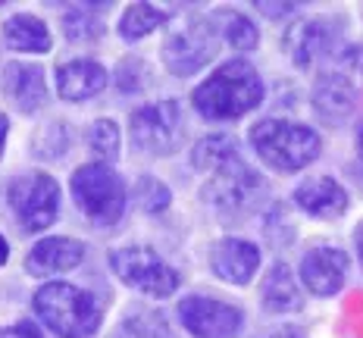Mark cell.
<instances>
[{
    "mask_svg": "<svg viewBox=\"0 0 363 338\" xmlns=\"http://www.w3.org/2000/svg\"><path fill=\"white\" fill-rule=\"evenodd\" d=\"M251 145L267 167L279 172H298L320 157V135L289 119H260L251 129Z\"/></svg>",
    "mask_w": 363,
    "mask_h": 338,
    "instance_id": "cell-2",
    "label": "cell"
},
{
    "mask_svg": "<svg viewBox=\"0 0 363 338\" xmlns=\"http://www.w3.org/2000/svg\"><path fill=\"white\" fill-rule=\"evenodd\" d=\"M213 22L219 26V35H223L235 50H254L257 44H260L257 26L245 16V13H238V10H216Z\"/></svg>",
    "mask_w": 363,
    "mask_h": 338,
    "instance_id": "cell-22",
    "label": "cell"
},
{
    "mask_svg": "<svg viewBox=\"0 0 363 338\" xmlns=\"http://www.w3.org/2000/svg\"><path fill=\"white\" fill-rule=\"evenodd\" d=\"M6 257H10V247H6V238L0 235V266L6 263Z\"/></svg>",
    "mask_w": 363,
    "mask_h": 338,
    "instance_id": "cell-32",
    "label": "cell"
},
{
    "mask_svg": "<svg viewBox=\"0 0 363 338\" xmlns=\"http://www.w3.org/2000/svg\"><path fill=\"white\" fill-rule=\"evenodd\" d=\"M347 266H351V260H347L345 251H338V247H316V251H310L301 260V282L313 295L332 298L342 291V285L347 279Z\"/></svg>",
    "mask_w": 363,
    "mask_h": 338,
    "instance_id": "cell-12",
    "label": "cell"
},
{
    "mask_svg": "<svg viewBox=\"0 0 363 338\" xmlns=\"http://www.w3.org/2000/svg\"><path fill=\"white\" fill-rule=\"evenodd\" d=\"M335 44H338V28L332 19H320V16L298 19L285 32V54L301 69L313 66L316 60L332 57L335 54Z\"/></svg>",
    "mask_w": 363,
    "mask_h": 338,
    "instance_id": "cell-10",
    "label": "cell"
},
{
    "mask_svg": "<svg viewBox=\"0 0 363 338\" xmlns=\"http://www.w3.org/2000/svg\"><path fill=\"white\" fill-rule=\"evenodd\" d=\"M179 320L194 338H235L241 332V322H245L238 307L225 304V300L201 298V295L182 300Z\"/></svg>",
    "mask_w": 363,
    "mask_h": 338,
    "instance_id": "cell-9",
    "label": "cell"
},
{
    "mask_svg": "<svg viewBox=\"0 0 363 338\" xmlns=\"http://www.w3.org/2000/svg\"><path fill=\"white\" fill-rule=\"evenodd\" d=\"M0 338H44L41 329H35L32 322H16V326L0 329Z\"/></svg>",
    "mask_w": 363,
    "mask_h": 338,
    "instance_id": "cell-28",
    "label": "cell"
},
{
    "mask_svg": "<svg viewBox=\"0 0 363 338\" xmlns=\"http://www.w3.org/2000/svg\"><path fill=\"white\" fill-rule=\"evenodd\" d=\"M232 160H238V145L229 135H207V138L198 141V147L191 154L194 169H201V172H216Z\"/></svg>",
    "mask_w": 363,
    "mask_h": 338,
    "instance_id": "cell-21",
    "label": "cell"
},
{
    "mask_svg": "<svg viewBox=\"0 0 363 338\" xmlns=\"http://www.w3.org/2000/svg\"><path fill=\"white\" fill-rule=\"evenodd\" d=\"M166 19H169V13H166V10H157V6H150V4H132L123 13L119 35H123L125 41H138V38L150 35L154 28H160Z\"/></svg>",
    "mask_w": 363,
    "mask_h": 338,
    "instance_id": "cell-23",
    "label": "cell"
},
{
    "mask_svg": "<svg viewBox=\"0 0 363 338\" xmlns=\"http://www.w3.org/2000/svg\"><path fill=\"white\" fill-rule=\"evenodd\" d=\"M6 132H10V119L0 113V157H4V147H6Z\"/></svg>",
    "mask_w": 363,
    "mask_h": 338,
    "instance_id": "cell-31",
    "label": "cell"
},
{
    "mask_svg": "<svg viewBox=\"0 0 363 338\" xmlns=\"http://www.w3.org/2000/svg\"><path fill=\"white\" fill-rule=\"evenodd\" d=\"M125 329L135 338H172L166 320L160 317V313H154V310H141V313H135V317H128Z\"/></svg>",
    "mask_w": 363,
    "mask_h": 338,
    "instance_id": "cell-25",
    "label": "cell"
},
{
    "mask_svg": "<svg viewBox=\"0 0 363 338\" xmlns=\"http://www.w3.org/2000/svg\"><path fill=\"white\" fill-rule=\"evenodd\" d=\"M357 103V79L351 72H326L313 85V110L326 123H342Z\"/></svg>",
    "mask_w": 363,
    "mask_h": 338,
    "instance_id": "cell-13",
    "label": "cell"
},
{
    "mask_svg": "<svg viewBox=\"0 0 363 338\" xmlns=\"http://www.w3.org/2000/svg\"><path fill=\"white\" fill-rule=\"evenodd\" d=\"M260 176L257 169H251L245 160H232L223 169L213 172V182L207 185V201L213 204L216 213L223 216H238L254 204V198L260 194Z\"/></svg>",
    "mask_w": 363,
    "mask_h": 338,
    "instance_id": "cell-8",
    "label": "cell"
},
{
    "mask_svg": "<svg viewBox=\"0 0 363 338\" xmlns=\"http://www.w3.org/2000/svg\"><path fill=\"white\" fill-rule=\"evenodd\" d=\"M35 313L48 322V329L60 338H88L101 326V307L88 291L66 282H50L38 288Z\"/></svg>",
    "mask_w": 363,
    "mask_h": 338,
    "instance_id": "cell-3",
    "label": "cell"
},
{
    "mask_svg": "<svg viewBox=\"0 0 363 338\" xmlns=\"http://www.w3.org/2000/svg\"><path fill=\"white\" fill-rule=\"evenodd\" d=\"M210 266L225 282L245 285L260 266V251H257L254 242H245V238H225L210 254Z\"/></svg>",
    "mask_w": 363,
    "mask_h": 338,
    "instance_id": "cell-16",
    "label": "cell"
},
{
    "mask_svg": "<svg viewBox=\"0 0 363 338\" xmlns=\"http://www.w3.org/2000/svg\"><path fill=\"white\" fill-rule=\"evenodd\" d=\"M88 145L94 150L97 157H104V160H113L119 150V129L116 123H110V119H101V123L91 125L88 132Z\"/></svg>",
    "mask_w": 363,
    "mask_h": 338,
    "instance_id": "cell-24",
    "label": "cell"
},
{
    "mask_svg": "<svg viewBox=\"0 0 363 338\" xmlns=\"http://www.w3.org/2000/svg\"><path fill=\"white\" fill-rule=\"evenodd\" d=\"M107 88V69L94 60H72L57 69V91L66 101H88Z\"/></svg>",
    "mask_w": 363,
    "mask_h": 338,
    "instance_id": "cell-17",
    "label": "cell"
},
{
    "mask_svg": "<svg viewBox=\"0 0 363 338\" xmlns=\"http://www.w3.org/2000/svg\"><path fill=\"white\" fill-rule=\"evenodd\" d=\"M210 57H213V35L203 22H188L185 28L172 32L163 44V63L176 75L198 72Z\"/></svg>",
    "mask_w": 363,
    "mask_h": 338,
    "instance_id": "cell-11",
    "label": "cell"
},
{
    "mask_svg": "<svg viewBox=\"0 0 363 338\" xmlns=\"http://www.w3.org/2000/svg\"><path fill=\"white\" fill-rule=\"evenodd\" d=\"M4 88L19 103L22 113H38L48 103V85H44V72L38 66L10 63L4 72Z\"/></svg>",
    "mask_w": 363,
    "mask_h": 338,
    "instance_id": "cell-18",
    "label": "cell"
},
{
    "mask_svg": "<svg viewBox=\"0 0 363 338\" xmlns=\"http://www.w3.org/2000/svg\"><path fill=\"white\" fill-rule=\"evenodd\" d=\"M357 254H360V263H363V225L357 229Z\"/></svg>",
    "mask_w": 363,
    "mask_h": 338,
    "instance_id": "cell-33",
    "label": "cell"
},
{
    "mask_svg": "<svg viewBox=\"0 0 363 338\" xmlns=\"http://www.w3.org/2000/svg\"><path fill=\"white\" fill-rule=\"evenodd\" d=\"M294 204H298L304 213L316 216V220H335L347 210V191L335 179L329 176H316V179H307L294 188Z\"/></svg>",
    "mask_w": 363,
    "mask_h": 338,
    "instance_id": "cell-14",
    "label": "cell"
},
{
    "mask_svg": "<svg viewBox=\"0 0 363 338\" xmlns=\"http://www.w3.org/2000/svg\"><path fill=\"white\" fill-rule=\"evenodd\" d=\"M267 338H304V335H301L294 326H282V329H276V332H269Z\"/></svg>",
    "mask_w": 363,
    "mask_h": 338,
    "instance_id": "cell-30",
    "label": "cell"
},
{
    "mask_svg": "<svg viewBox=\"0 0 363 338\" xmlns=\"http://www.w3.org/2000/svg\"><path fill=\"white\" fill-rule=\"evenodd\" d=\"M191 101L203 119H213V123L241 119L247 110L260 107L263 81L247 60H232L194 88Z\"/></svg>",
    "mask_w": 363,
    "mask_h": 338,
    "instance_id": "cell-1",
    "label": "cell"
},
{
    "mask_svg": "<svg viewBox=\"0 0 363 338\" xmlns=\"http://www.w3.org/2000/svg\"><path fill=\"white\" fill-rule=\"evenodd\" d=\"M101 35V22L91 16V10H72L66 16V38L69 41H82V38Z\"/></svg>",
    "mask_w": 363,
    "mask_h": 338,
    "instance_id": "cell-27",
    "label": "cell"
},
{
    "mask_svg": "<svg viewBox=\"0 0 363 338\" xmlns=\"http://www.w3.org/2000/svg\"><path fill=\"white\" fill-rule=\"evenodd\" d=\"M110 266L125 285L138 288L141 295L166 298L179 288V273L157 257L150 247H123L110 254Z\"/></svg>",
    "mask_w": 363,
    "mask_h": 338,
    "instance_id": "cell-5",
    "label": "cell"
},
{
    "mask_svg": "<svg viewBox=\"0 0 363 338\" xmlns=\"http://www.w3.org/2000/svg\"><path fill=\"white\" fill-rule=\"evenodd\" d=\"M135 194H138V204L150 210V213H160L169 204V188L163 182H157L154 176H141L138 185H135Z\"/></svg>",
    "mask_w": 363,
    "mask_h": 338,
    "instance_id": "cell-26",
    "label": "cell"
},
{
    "mask_svg": "<svg viewBox=\"0 0 363 338\" xmlns=\"http://www.w3.org/2000/svg\"><path fill=\"white\" fill-rule=\"evenodd\" d=\"M304 298H301V288H298V279L285 263H276L269 269L267 282H263V310L267 313H291V310H301Z\"/></svg>",
    "mask_w": 363,
    "mask_h": 338,
    "instance_id": "cell-19",
    "label": "cell"
},
{
    "mask_svg": "<svg viewBox=\"0 0 363 338\" xmlns=\"http://www.w3.org/2000/svg\"><path fill=\"white\" fill-rule=\"evenodd\" d=\"M72 198L94 222L113 225L125 210V185L107 163H88L75 169Z\"/></svg>",
    "mask_w": 363,
    "mask_h": 338,
    "instance_id": "cell-4",
    "label": "cell"
},
{
    "mask_svg": "<svg viewBox=\"0 0 363 338\" xmlns=\"http://www.w3.org/2000/svg\"><path fill=\"white\" fill-rule=\"evenodd\" d=\"M10 204L26 232H41L54 225L60 213V188L48 172H28L10 185Z\"/></svg>",
    "mask_w": 363,
    "mask_h": 338,
    "instance_id": "cell-6",
    "label": "cell"
},
{
    "mask_svg": "<svg viewBox=\"0 0 363 338\" xmlns=\"http://www.w3.org/2000/svg\"><path fill=\"white\" fill-rule=\"evenodd\" d=\"M257 10L276 19V16H289V13H294V4H269V0H257Z\"/></svg>",
    "mask_w": 363,
    "mask_h": 338,
    "instance_id": "cell-29",
    "label": "cell"
},
{
    "mask_svg": "<svg viewBox=\"0 0 363 338\" xmlns=\"http://www.w3.org/2000/svg\"><path fill=\"white\" fill-rule=\"evenodd\" d=\"M85 260V244L75 242V238H44L32 247L26 260V269L32 276H57V273H69L72 266Z\"/></svg>",
    "mask_w": 363,
    "mask_h": 338,
    "instance_id": "cell-15",
    "label": "cell"
},
{
    "mask_svg": "<svg viewBox=\"0 0 363 338\" xmlns=\"http://www.w3.org/2000/svg\"><path fill=\"white\" fill-rule=\"evenodd\" d=\"M4 38H6V44L16 50H32V54H48L50 50L48 26L38 16H28V13H19V16L6 19Z\"/></svg>",
    "mask_w": 363,
    "mask_h": 338,
    "instance_id": "cell-20",
    "label": "cell"
},
{
    "mask_svg": "<svg viewBox=\"0 0 363 338\" xmlns=\"http://www.w3.org/2000/svg\"><path fill=\"white\" fill-rule=\"evenodd\" d=\"M182 110L176 101H157L132 113V145L145 154L163 157L179 145Z\"/></svg>",
    "mask_w": 363,
    "mask_h": 338,
    "instance_id": "cell-7",
    "label": "cell"
}]
</instances>
